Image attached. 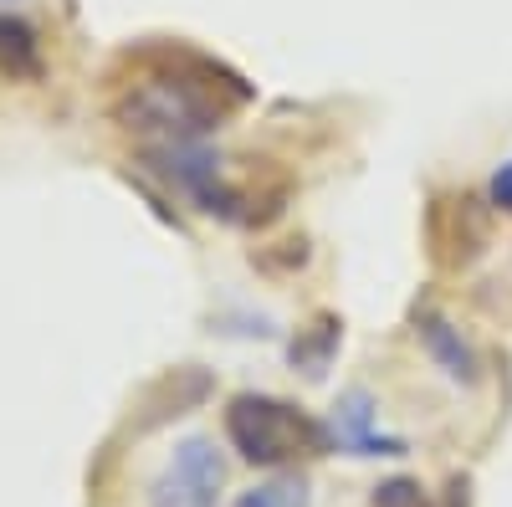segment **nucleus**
<instances>
[{
	"label": "nucleus",
	"mask_w": 512,
	"mask_h": 507,
	"mask_svg": "<svg viewBox=\"0 0 512 507\" xmlns=\"http://www.w3.org/2000/svg\"><path fill=\"white\" fill-rule=\"evenodd\" d=\"M241 77L195 57V72H154L123 93L118 118L149 144H200L221 129L226 103H241Z\"/></svg>",
	"instance_id": "obj_1"
},
{
	"label": "nucleus",
	"mask_w": 512,
	"mask_h": 507,
	"mask_svg": "<svg viewBox=\"0 0 512 507\" xmlns=\"http://www.w3.org/2000/svg\"><path fill=\"white\" fill-rule=\"evenodd\" d=\"M226 436L251 467H282L297 456H318L333 446V436L308 420L297 405L272 400V395H236L226 405Z\"/></svg>",
	"instance_id": "obj_2"
},
{
	"label": "nucleus",
	"mask_w": 512,
	"mask_h": 507,
	"mask_svg": "<svg viewBox=\"0 0 512 507\" xmlns=\"http://www.w3.org/2000/svg\"><path fill=\"white\" fill-rule=\"evenodd\" d=\"M144 164L154 169V175L180 190L185 200H195L205 216H221V221H246V195L226 180L221 159L210 154L205 144H149L144 149Z\"/></svg>",
	"instance_id": "obj_3"
},
{
	"label": "nucleus",
	"mask_w": 512,
	"mask_h": 507,
	"mask_svg": "<svg viewBox=\"0 0 512 507\" xmlns=\"http://www.w3.org/2000/svg\"><path fill=\"white\" fill-rule=\"evenodd\" d=\"M221 482H226V467L210 441H185L175 446L169 467L159 472L154 492H149V507H216L221 497Z\"/></svg>",
	"instance_id": "obj_4"
},
{
	"label": "nucleus",
	"mask_w": 512,
	"mask_h": 507,
	"mask_svg": "<svg viewBox=\"0 0 512 507\" xmlns=\"http://www.w3.org/2000/svg\"><path fill=\"white\" fill-rule=\"evenodd\" d=\"M487 231L477 216V200H436L431 210V251L441 267H466L482 251Z\"/></svg>",
	"instance_id": "obj_5"
},
{
	"label": "nucleus",
	"mask_w": 512,
	"mask_h": 507,
	"mask_svg": "<svg viewBox=\"0 0 512 507\" xmlns=\"http://www.w3.org/2000/svg\"><path fill=\"white\" fill-rule=\"evenodd\" d=\"M333 441L344 451H354V456H405L400 436H379L374 431V400L364 390L338 395V405H333Z\"/></svg>",
	"instance_id": "obj_6"
},
{
	"label": "nucleus",
	"mask_w": 512,
	"mask_h": 507,
	"mask_svg": "<svg viewBox=\"0 0 512 507\" xmlns=\"http://www.w3.org/2000/svg\"><path fill=\"white\" fill-rule=\"evenodd\" d=\"M210 395V374H200V369H175V374H164L159 385L149 390V400H144V420H139V431H149V426H159V420H169V415H185L190 405H200Z\"/></svg>",
	"instance_id": "obj_7"
},
{
	"label": "nucleus",
	"mask_w": 512,
	"mask_h": 507,
	"mask_svg": "<svg viewBox=\"0 0 512 507\" xmlns=\"http://www.w3.org/2000/svg\"><path fill=\"white\" fill-rule=\"evenodd\" d=\"M415 328H420V344L436 354V364H441L451 379H461V385H477V354L461 344V333H456L441 313H420Z\"/></svg>",
	"instance_id": "obj_8"
},
{
	"label": "nucleus",
	"mask_w": 512,
	"mask_h": 507,
	"mask_svg": "<svg viewBox=\"0 0 512 507\" xmlns=\"http://www.w3.org/2000/svg\"><path fill=\"white\" fill-rule=\"evenodd\" d=\"M0 67L11 77H36L41 72V52H36V36L26 21L16 16H0Z\"/></svg>",
	"instance_id": "obj_9"
},
{
	"label": "nucleus",
	"mask_w": 512,
	"mask_h": 507,
	"mask_svg": "<svg viewBox=\"0 0 512 507\" xmlns=\"http://www.w3.org/2000/svg\"><path fill=\"white\" fill-rule=\"evenodd\" d=\"M338 349V323L333 318H323L318 323V333H303V338H297V344H292V364L297 369H303V374H323L328 369V354Z\"/></svg>",
	"instance_id": "obj_10"
},
{
	"label": "nucleus",
	"mask_w": 512,
	"mask_h": 507,
	"mask_svg": "<svg viewBox=\"0 0 512 507\" xmlns=\"http://www.w3.org/2000/svg\"><path fill=\"white\" fill-rule=\"evenodd\" d=\"M236 507H308V492L297 477H282V482H262L236 497Z\"/></svg>",
	"instance_id": "obj_11"
},
{
	"label": "nucleus",
	"mask_w": 512,
	"mask_h": 507,
	"mask_svg": "<svg viewBox=\"0 0 512 507\" xmlns=\"http://www.w3.org/2000/svg\"><path fill=\"white\" fill-rule=\"evenodd\" d=\"M369 507H425V492H420V482H410V477H390V482L374 487Z\"/></svg>",
	"instance_id": "obj_12"
},
{
	"label": "nucleus",
	"mask_w": 512,
	"mask_h": 507,
	"mask_svg": "<svg viewBox=\"0 0 512 507\" xmlns=\"http://www.w3.org/2000/svg\"><path fill=\"white\" fill-rule=\"evenodd\" d=\"M492 205L512 216V159H507V164L497 169V175H492Z\"/></svg>",
	"instance_id": "obj_13"
},
{
	"label": "nucleus",
	"mask_w": 512,
	"mask_h": 507,
	"mask_svg": "<svg viewBox=\"0 0 512 507\" xmlns=\"http://www.w3.org/2000/svg\"><path fill=\"white\" fill-rule=\"evenodd\" d=\"M446 507H466V482H451V492H446Z\"/></svg>",
	"instance_id": "obj_14"
}]
</instances>
